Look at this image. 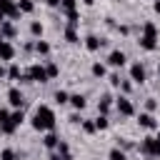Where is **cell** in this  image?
<instances>
[{
  "label": "cell",
  "mask_w": 160,
  "mask_h": 160,
  "mask_svg": "<svg viewBox=\"0 0 160 160\" xmlns=\"http://www.w3.org/2000/svg\"><path fill=\"white\" fill-rule=\"evenodd\" d=\"M30 125L35 132H48V130H55L58 125V118H55V110L50 105H38L32 118H30Z\"/></svg>",
  "instance_id": "6da1fadb"
},
{
  "label": "cell",
  "mask_w": 160,
  "mask_h": 160,
  "mask_svg": "<svg viewBox=\"0 0 160 160\" xmlns=\"http://www.w3.org/2000/svg\"><path fill=\"white\" fill-rule=\"evenodd\" d=\"M112 105H115V110H118L122 118H132V115H135V102L130 100V95H122V92H120Z\"/></svg>",
  "instance_id": "7a4b0ae2"
},
{
  "label": "cell",
  "mask_w": 160,
  "mask_h": 160,
  "mask_svg": "<svg viewBox=\"0 0 160 160\" xmlns=\"http://www.w3.org/2000/svg\"><path fill=\"white\" fill-rule=\"evenodd\" d=\"M25 75L30 78V82H40V85L50 80V78H48V70H45V65H42V62H32V65L25 70Z\"/></svg>",
  "instance_id": "3957f363"
},
{
  "label": "cell",
  "mask_w": 160,
  "mask_h": 160,
  "mask_svg": "<svg viewBox=\"0 0 160 160\" xmlns=\"http://www.w3.org/2000/svg\"><path fill=\"white\" fill-rule=\"evenodd\" d=\"M5 98H8V105H10L12 110H18V108H22V105H25V92H22L18 85H10V88H8V92H5Z\"/></svg>",
  "instance_id": "277c9868"
},
{
  "label": "cell",
  "mask_w": 160,
  "mask_h": 160,
  "mask_svg": "<svg viewBox=\"0 0 160 160\" xmlns=\"http://www.w3.org/2000/svg\"><path fill=\"white\" fill-rule=\"evenodd\" d=\"M105 65H108V68H112V70H120V68H125V65H128V55H125L122 50H110V52H108V58H105Z\"/></svg>",
  "instance_id": "5b68a950"
},
{
  "label": "cell",
  "mask_w": 160,
  "mask_h": 160,
  "mask_svg": "<svg viewBox=\"0 0 160 160\" xmlns=\"http://www.w3.org/2000/svg\"><path fill=\"white\" fill-rule=\"evenodd\" d=\"M130 80L135 82V85H145V80H148V70H145V65L142 62H130Z\"/></svg>",
  "instance_id": "8992f818"
},
{
  "label": "cell",
  "mask_w": 160,
  "mask_h": 160,
  "mask_svg": "<svg viewBox=\"0 0 160 160\" xmlns=\"http://www.w3.org/2000/svg\"><path fill=\"white\" fill-rule=\"evenodd\" d=\"M138 128H142V130H158V128H160V122L155 120V115H152V112L140 110V115H138Z\"/></svg>",
  "instance_id": "52a82bcc"
},
{
  "label": "cell",
  "mask_w": 160,
  "mask_h": 160,
  "mask_svg": "<svg viewBox=\"0 0 160 160\" xmlns=\"http://www.w3.org/2000/svg\"><path fill=\"white\" fill-rule=\"evenodd\" d=\"M138 150H140V152H142L145 158H155V150H158V140H155L152 135H145V138L140 140Z\"/></svg>",
  "instance_id": "ba28073f"
},
{
  "label": "cell",
  "mask_w": 160,
  "mask_h": 160,
  "mask_svg": "<svg viewBox=\"0 0 160 160\" xmlns=\"http://www.w3.org/2000/svg\"><path fill=\"white\" fill-rule=\"evenodd\" d=\"M0 12L8 20H18L20 18V10H18V2L15 0H0Z\"/></svg>",
  "instance_id": "9c48e42d"
},
{
  "label": "cell",
  "mask_w": 160,
  "mask_h": 160,
  "mask_svg": "<svg viewBox=\"0 0 160 160\" xmlns=\"http://www.w3.org/2000/svg\"><path fill=\"white\" fill-rule=\"evenodd\" d=\"M15 60V45L10 40H0V62H12Z\"/></svg>",
  "instance_id": "30bf717a"
},
{
  "label": "cell",
  "mask_w": 160,
  "mask_h": 160,
  "mask_svg": "<svg viewBox=\"0 0 160 160\" xmlns=\"http://www.w3.org/2000/svg\"><path fill=\"white\" fill-rule=\"evenodd\" d=\"M0 35H2L5 40H12V38L18 35V28H15V20H8V18H5V20L0 22Z\"/></svg>",
  "instance_id": "8fae6325"
},
{
  "label": "cell",
  "mask_w": 160,
  "mask_h": 160,
  "mask_svg": "<svg viewBox=\"0 0 160 160\" xmlns=\"http://www.w3.org/2000/svg\"><path fill=\"white\" fill-rule=\"evenodd\" d=\"M68 105H70L72 110H80V112H82V110L88 108V98H85L82 92H70V102H68Z\"/></svg>",
  "instance_id": "7c38bea8"
},
{
  "label": "cell",
  "mask_w": 160,
  "mask_h": 160,
  "mask_svg": "<svg viewBox=\"0 0 160 160\" xmlns=\"http://www.w3.org/2000/svg\"><path fill=\"white\" fill-rule=\"evenodd\" d=\"M58 142H60V135H58L55 130L42 132V148H45V150H55V148H58Z\"/></svg>",
  "instance_id": "4fadbf2b"
},
{
  "label": "cell",
  "mask_w": 160,
  "mask_h": 160,
  "mask_svg": "<svg viewBox=\"0 0 160 160\" xmlns=\"http://www.w3.org/2000/svg\"><path fill=\"white\" fill-rule=\"evenodd\" d=\"M82 42H85V50H88V52H98V50L105 45V40H100L98 35H85Z\"/></svg>",
  "instance_id": "5bb4252c"
},
{
  "label": "cell",
  "mask_w": 160,
  "mask_h": 160,
  "mask_svg": "<svg viewBox=\"0 0 160 160\" xmlns=\"http://www.w3.org/2000/svg\"><path fill=\"white\" fill-rule=\"evenodd\" d=\"M138 45H140V50H145V52H152V50H158V38L140 35V38H138Z\"/></svg>",
  "instance_id": "9a60e30c"
},
{
  "label": "cell",
  "mask_w": 160,
  "mask_h": 160,
  "mask_svg": "<svg viewBox=\"0 0 160 160\" xmlns=\"http://www.w3.org/2000/svg\"><path fill=\"white\" fill-rule=\"evenodd\" d=\"M62 35H65V42H70V45H78V42H80V32H78L75 25H65Z\"/></svg>",
  "instance_id": "2e32d148"
},
{
  "label": "cell",
  "mask_w": 160,
  "mask_h": 160,
  "mask_svg": "<svg viewBox=\"0 0 160 160\" xmlns=\"http://www.w3.org/2000/svg\"><path fill=\"white\" fill-rule=\"evenodd\" d=\"M90 75H92V78H98V80L108 78V65H105V62H100V60H95V62L90 65Z\"/></svg>",
  "instance_id": "e0dca14e"
},
{
  "label": "cell",
  "mask_w": 160,
  "mask_h": 160,
  "mask_svg": "<svg viewBox=\"0 0 160 160\" xmlns=\"http://www.w3.org/2000/svg\"><path fill=\"white\" fill-rule=\"evenodd\" d=\"M20 75H22V70H20V65L12 60V62H8V68H5V78L8 80H12V82H18L20 80Z\"/></svg>",
  "instance_id": "ac0fdd59"
},
{
  "label": "cell",
  "mask_w": 160,
  "mask_h": 160,
  "mask_svg": "<svg viewBox=\"0 0 160 160\" xmlns=\"http://www.w3.org/2000/svg\"><path fill=\"white\" fill-rule=\"evenodd\" d=\"M112 102H115V100H112L110 95H102L100 102H98V112H100V115H108V112L112 110Z\"/></svg>",
  "instance_id": "d6986e66"
},
{
  "label": "cell",
  "mask_w": 160,
  "mask_h": 160,
  "mask_svg": "<svg viewBox=\"0 0 160 160\" xmlns=\"http://www.w3.org/2000/svg\"><path fill=\"white\" fill-rule=\"evenodd\" d=\"M50 50H52V48H50V42H48V40H42V38H40V40H35V52H38L40 58H48V55H50Z\"/></svg>",
  "instance_id": "ffe728a7"
},
{
  "label": "cell",
  "mask_w": 160,
  "mask_h": 160,
  "mask_svg": "<svg viewBox=\"0 0 160 160\" xmlns=\"http://www.w3.org/2000/svg\"><path fill=\"white\" fill-rule=\"evenodd\" d=\"M15 2H18L20 15H30V12H35V0H15Z\"/></svg>",
  "instance_id": "44dd1931"
},
{
  "label": "cell",
  "mask_w": 160,
  "mask_h": 160,
  "mask_svg": "<svg viewBox=\"0 0 160 160\" xmlns=\"http://www.w3.org/2000/svg\"><path fill=\"white\" fill-rule=\"evenodd\" d=\"M140 35H150V38H158L160 35V30H158V25L152 22V20H145L142 22V32Z\"/></svg>",
  "instance_id": "7402d4cb"
},
{
  "label": "cell",
  "mask_w": 160,
  "mask_h": 160,
  "mask_svg": "<svg viewBox=\"0 0 160 160\" xmlns=\"http://www.w3.org/2000/svg\"><path fill=\"white\" fill-rule=\"evenodd\" d=\"M0 132H2V135H15V132H18V125L12 122V118H8V120L0 122Z\"/></svg>",
  "instance_id": "603a6c76"
},
{
  "label": "cell",
  "mask_w": 160,
  "mask_h": 160,
  "mask_svg": "<svg viewBox=\"0 0 160 160\" xmlns=\"http://www.w3.org/2000/svg\"><path fill=\"white\" fill-rule=\"evenodd\" d=\"M42 32H45V25H42L40 20H32V22H30V35H32L35 40H40Z\"/></svg>",
  "instance_id": "cb8c5ba5"
},
{
  "label": "cell",
  "mask_w": 160,
  "mask_h": 160,
  "mask_svg": "<svg viewBox=\"0 0 160 160\" xmlns=\"http://www.w3.org/2000/svg\"><path fill=\"white\" fill-rule=\"evenodd\" d=\"M52 100H55L58 105H68V102H70V92H68V90H55V92H52Z\"/></svg>",
  "instance_id": "d4e9b609"
},
{
  "label": "cell",
  "mask_w": 160,
  "mask_h": 160,
  "mask_svg": "<svg viewBox=\"0 0 160 160\" xmlns=\"http://www.w3.org/2000/svg\"><path fill=\"white\" fill-rule=\"evenodd\" d=\"M108 160H128V152L122 150V148H110V152H108Z\"/></svg>",
  "instance_id": "484cf974"
},
{
  "label": "cell",
  "mask_w": 160,
  "mask_h": 160,
  "mask_svg": "<svg viewBox=\"0 0 160 160\" xmlns=\"http://www.w3.org/2000/svg\"><path fill=\"white\" fill-rule=\"evenodd\" d=\"M95 128H98V132H100V130H108V128H110V118L98 112V118H95Z\"/></svg>",
  "instance_id": "4316f807"
},
{
  "label": "cell",
  "mask_w": 160,
  "mask_h": 160,
  "mask_svg": "<svg viewBox=\"0 0 160 160\" xmlns=\"http://www.w3.org/2000/svg\"><path fill=\"white\" fill-rule=\"evenodd\" d=\"M80 130H82L85 135H95V132H98V128H95V120H82V122H80Z\"/></svg>",
  "instance_id": "83f0119b"
},
{
  "label": "cell",
  "mask_w": 160,
  "mask_h": 160,
  "mask_svg": "<svg viewBox=\"0 0 160 160\" xmlns=\"http://www.w3.org/2000/svg\"><path fill=\"white\" fill-rule=\"evenodd\" d=\"M65 15H68V25H75V28L80 25V10H78V8H75V10H68Z\"/></svg>",
  "instance_id": "f1b7e54d"
},
{
  "label": "cell",
  "mask_w": 160,
  "mask_h": 160,
  "mask_svg": "<svg viewBox=\"0 0 160 160\" xmlns=\"http://www.w3.org/2000/svg\"><path fill=\"white\" fill-rule=\"evenodd\" d=\"M45 70H48V78H50V80L60 75V65H55V62H50V60H45Z\"/></svg>",
  "instance_id": "f546056e"
},
{
  "label": "cell",
  "mask_w": 160,
  "mask_h": 160,
  "mask_svg": "<svg viewBox=\"0 0 160 160\" xmlns=\"http://www.w3.org/2000/svg\"><path fill=\"white\" fill-rule=\"evenodd\" d=\"M0 160H20V155H18L12 148H2V150H0Z\"/></svg>",
  "instance_id": "4dcf8cb0"
},
{
  "label": "cell",
  "mask_w": 160,
  "mask_h": 160,
  "mask_svg": "<svg viewBox=\"0 0 160 160\" xmlns=\"http://www.w3.org/2000/svg\"><path fill=\"white\" fill-rule=\"evenodd\" d=\"M132 85H135V82L128 78V80H120V88H118V90H120L122 95H130V92H132Z\"/></svg>",
  "instance_id": "1f68e13d"
},
{
  "label": "cell",
  "mask_w": 160,
  "mask_h": 160,
  "mask_svg": "<svg viewBox=\"0 0 160 160\" xmlns=\"http://www.w3.org/2000/svg\"><path fill=\"white\" fill-rule=\"evenodd\" d=\"M78 8V0H60V10L68 12V10H75Z\"/></svg>",
  "instance_id": "d6a6232c"
},
{
  "label": "cell",
  "mask_w": 160,
  "mask_h": 160,
  "mask_svg": "<svg viewBox=\"0 0 160 160\" xmlns=\"http://www.w3.org/2000/svg\"><path fill=\"white\" fill-rule=\"evenodd\" d=\"M145 110H148V112H155V110H158V102H155V98H148V100H145Z\"/></svg>",
  "instance_id": "836d02e7"
},
{
  "label": "cell",
  "mask_w": 160,
  "mask_h": 160,
  "mask_svg": "<svg viewBox=\"0 0 160 160\" xmlns=\"http://www.w3.org/2000/svg\"><path fill=\"white\" fill-rule=\"evenodd\" d=\"M118 148H122V150H125V152H128V150H130V148H132V142H130V140H128V138H118Z\"/></svg>",
  "instance_id": "e575fe53"
},
{
  "label": "cell",
  "mask_w": 160,
  "mask_h": 160,
  "mask_svg": "<svg viewBox=\"0 0 160 160\" xmlns=\"http://www.w3.org/2000/svg\"><path fill=\"white\" fill-rule=\"evenodd\" d=\"M108 80H110V88H120V75H118V72H112Z\"/></svg>",
  "instance_id": "d590c367"
},
{
  "label": "cell",
  "mask_w": 160,
  "mask_h": 160,
  "mask_svg": "<svg viewBox=\"0 0 160 160\" xmlns=\"http://www.w3.org/2000/svg\"><path fill=\"white\" fill-rule=\"evenodd\" d=\"M70 122H72V125H80V122H82V115H80V110H75V112L70 115Z\"/></svg>",
  "instance_id": "8d00e7d4"
},
{
  "label": "cell",
  "mask_w": 160,
  "mask_h": 160,
  "mask_svg": "<svg viewBox=\"0 0 160 160\" xmlns=\"http://www.w3.org/2000/svg\"><path fill=\"white\" fill-rule=\"evenodd\" d=\"M48 8H60V0H45Z\"/></svg>",
  "instance_id": "74e56055"
},
{
  "label": "cell",
  "mask_w": 160,
  "mask_h": 160,
  "mask_svg": "<svg viewBox=\"0 0 160 160\" xmlns=\"http://www.w3.org/2000/svg\"><path fill=\"white\" fill-rule=\"evenodd\" d=\"M48 160H65V158H62V155H60V152H55V150H52V152H50V158H48Z\"/></svg>",
  "instance_id": "f35d334b"
},
{
  "label": "cell",
  "mask_w": 160,
  "mask_h": 160,
  "mask_svg": "<svg viewBox=\"0 0 160 160\" xmlns=\"http://www.w3.org/2000/svg\"><path fill=\"white\" fill-rule=\"evenodd\" d=\"M152 10H155V12L160 15V0H155V2H152Z\"/></svg>",
  "instance_id": "ab89813d"
},
{
  "label": "cell",
  "mask_w": 160,
  "mask_h": 160,
  "mask_svg": "<svg viewBox=\"0 0 160 160\" xmlns=\"http://www.w3.org/2000/svg\"><path fill=\"white\" fill-rule=\"evenodd\" d=\"M152 138H155V140H158V142H160V128H158V130H155V135H152Z\"/></svg>",
  "instance_id": "60d3db41"
},
{
  "label": "cell",
  "mask_w": 160,
  "mask_h": 160,
  "mask_svg": "<svg viewBox=\"0 0 160 160\" xmlns=\"http://www.w3.org/2000/svg\"><path fill=\"white\" fill-rule=\"evenodd\" d=\"M0 78H5V65L0 62Z\"/></svg>",
  "instance_id": "b9f144b4"
},
{
  "label": "cell",
  "mask_w": 160,
  "mask_h": 160,
  "mask_svg": "<svg viewBox=\"0 0 160 160\" xmlns=\"http://www.w3.org/2000/svg\"><path fill=\"white\" fill-rule=\"evenodd\" d=\"M80 2H82V5H92L95 0H80Z\"/></svg>",
  "instance_id": "7bdbcfd3"
},
{
  "label": "cell",
  "mask_w": 160,
  "mask_h": 160,
  "mask_svg": "<svg viewBox=\"0 0 160 160\" xmlns=\"http://www.w3.org/2000/svg\"><path fill=\"white\" fill-rule=\"evenodd\" d=\"M155 158L160 160V142H158V150H155Z\"/></svg>",
  "instance_id": "ee69618b"
},
{
  "label": "cell",
  "mask_w": 160,
  "mask_h": 160,
  "mask_svg": "<svg viewBox=\"0 0 160 160\" xmlns=\"http://www.w3.org/2000/svg\"><path fill=\"white\" fill-rule=\"evenodd\" d=\"M2 20H5V15H2V12H0V22H2Z\"/></svg>",
  "instance_id": "f6af8a7d"
},
{
  "label": "cell",
  "mask_w": 160,
  "mask_h": 160,
  "mask_svg": "<svg viewBox=\"0 0 160 160\" xmlns=\"http://www.w3.org/2000/svg\"><path fill=\"white\" fill-rule=\"evenodd\" d=\"M158 75H160V62H158Z\"/></svg>",
  "instance_id": "bcb514c9"
},
{
  "label": "cell",
  "mask_w": 160,
  "mask_h": 160,
  "mask_svg": "<svg viewBox=\"0 0 160 160\" xmlns=\"http://www.w3.org/2000/svg\"><path fill=\"white\" fill-rule=\"evenodd\" d=\"M0 40H5V38H2V35H0Z\"/></svg>",
  "instance_id": "7dc6e473"
}]
</instances>
